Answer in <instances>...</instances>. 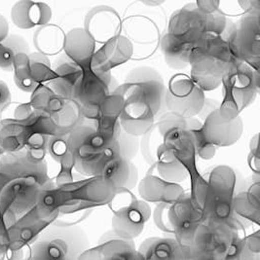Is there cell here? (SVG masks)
<instances>
[{
  "label": "cell",
  "instance_id": "6da1fadb",
  "mask_svg": "<svg viewBox=\"0 0 260 260\" xmlns=\"http://www.w3.org/2000/svg\"><path fill=\"white\" fill-rule=\"evenodd\" d=\"M45 161L24 150L0 155V215L17 221L36 206L40 190L53 184Z\"/></svg>",
  "mask_w": 260,
  "mask_h": 260
},
{
  "label": "cell",
  "instance_id": "7a4b0ae2",
  "mask_svg": "<svg viewBox=\"0 0 260 260\" xmlns=\"http://www.w3.org/2000/svg\"><path fill=\"white\" fill-rule=\"evenodd\" d=\"M124 100L120 127L128 135L143 137L162 112L166 86L162 75L151 67H138L115 88Z\"/></svg>",
  "mask_w": 260,
  "mask_h": 260
},
{
  "label": "cell",
  "instance_id": "3957f363",
  "mask_svg": "<svg viewBox=\"0 0 260 260\" xmlns=\"http://www.w3.org/2000/svg\"><path fill=\"white\" fill-rule=\"evenodd\" d=\"M201 126V121L196 117L182 118L170 113H163L154 125L160 142L186 170L191 183L190 196L200 207L208 183L197 169L192 131Z\"/></svg>",
  "mask_w": 260,
  "mask_h": 260
},
{
  "label": "cell",
  "instance_id": "277c9868",
  "mask_svg": "<svg viewBox=\"0 0 260 260\" xmlns=\"http://www.w3.org/2000/svg\"><path fill=\"white\" fill-rule=\"evenodd\" d=\"M117 190L104 176L74 180L56 186L59 215L53 224L77 225L96 207L109 205Z\"/></svg>",
  "mask_w": 260,
  "mask_h": 260
},
{
  "label": "cell",
  "instance_id": "5b68a950",
  "mask_svg": "<svg viewBox=\"0 0 260 260\" xmlns=\"http://www.w3.org/2000/svg\"><path fill=\"white\" fill-rule=\"evenodd\" d=\"M74 170L87 178L102 176L110 162L119 157L116 139L108 138L93 123H83L69 135Z\"/></svg>",
  "mask_w": 260,
  "mask_h": 260
},
{
  "label": "cell",
  "instance_id": "8992f818",
  "mask_svg": "<svg viewBox=\"0 0 260 260\" xmlns=\"http://www.w3.org/2000/svg\"><path fill=\"white\" fill-rule=\"evenodd\" d=\"M235 59L223 36H203L190 55V78L202 91H213L221 85Z\"/></svg>",
  "mask_w": 260,
  "mask_h": 260
},
{
  "label": "cell",
  "instance_id": "52a82bcc",
  "mask_svg": "<svg viewBox=\"0 0 260 260\" xmlns=\"http://www.w3.org/2000/svg\"><path fill=\"white\" fill-rule=\"evenodd\" d=\"M89 246L78 225L50 224L35 239L26 260H78Z\"/></svg>",
  "mask_w": 260,
  "mask_h": 260
},
{
  "label": "cell",
  "instance_id": "ba28073f",
  "mask_svg": "<svg viewBox=\"0 0 260 260\" xmlns=\"http://www.w3.org/2000/svg\"><path fill=\"white\" fill-rule=\"evenodd\" d=\"M207 189L202 202L205 222L228 223L241 227L234 214L237 176L229 166H217L207 179Z\"/></svg>",
  "mask_w": 260,
  "mask_h": 260
},
{
  "label": "cell",
  "instance_id": "9c48e42d",
  "mask_svg": "<svg viewBox=\"0 0 260 260\" xmlns=\"http://www.w3.org/2000/svg\"><path fill=\"white\" fill-rule=\"evenodd\" d=\"M239 227L204 222L190 246L192 260H237L241 240Z\"/></svg>",
  "mask_w": 260,
  "mask_h": 260
},
{
  "label": "cell",
  "instance_id": "30bf717a",
  "mask_svg": "<svg viewBox=\"0 0 260 260\" xmlns=\"http://www.w3.org/2000/svg\"><path fill=\"white\" fill-rule=\"evenodd\" d=\"M109 205L112 209L111 231L121 239L134 241L151 217L149 204L137 198L131 191H118Z\"/></svg>",
  "mask_w": 260,
  "mask_h": 260
},
{
  "label": "cell",
  "instance_id": "8fae6325",
  "mask_svg": "<svg viewBox=\"0 0 260 260\" xmlns=\"http://www.w3.org/2000/svg\"><path fill=\"white\" fill-rule=\"evenodd\" d=\"M222 36L237 60L259 72V15L247 14L236 24H227Z\"/></svg>",
  "mask_w": 260,
  "mask_h": 260
},
{
  "label": "cell",
  "instance_id": "7c38bea8",
  "mask_svg": "<svg viewBox=\"0 0 260 260\" xmlns=\"http://www.w3.org/2000/svg\"><path fill=\"white\" fill-rule=\"evenodd\" d=\"M111 71L92 67L82 70V74L75 86L73 100L80 107L84 120L94 123L102 103L111 93Z\"/></svg>",
  "mask_w": 260,
  "mask_h": 260
},
{
  "label": "cell",
  "instance_id": "4fadbf2b",
  "mask_svg": "<svg viewBox=\"0 0 260 260\" xmlns=\"http://www.w3.org/2000/svg\"><path fill=\"white\" fill-rule=\"evenodd\" d=\"M205 101V92L190 77L176 74L166 87L162 111L182 118H193L201 112Z\"/></svg>",
  "mask_w": 260,
  "mask_h": 260
},
{
  "label": "cell",
  "instance_id": "5bb4252c",
  "mask_svg": "<svg viewBox=\"0 0 260 260\" xmlns=\"http://www.w3.org/2000/svg\"><path fill=\"white\" fill-rule=\"evenodd\" d=\"M227 20L221 12L205 13L195 3L185 5L171 17L168 32L174 35H188L200 38L206 35L222 36Z\"/></svg>",
  "mask_w": 260,
  "mask_h": 260
},
{
  "label": "cell",
  "instance_id": "9a60e30c",
  "mask_svg": "<svg viewBox=\"0 0 260 260\" xmlns=\"http://www.w3.org/2000/svg\"><path fill=\"white\" fill-rule=\"evenodd\" d=\"M205 222L202 208L185 193L170 204L167 213V234L184 247L191 246L197 229Z\"/></svg>",
  "mask_w": 260,
  "mask_h": 260
},
{
  "label": "cell",
  "instance_id": "2e32d148",
  "mask_svg": "<svg viewBox=\"0 0 260 260\" xmlns=\"http://www.w3.org/2000/svg\"><path fill=\"white\" fill-rule=\"evenodd\" d=\"M13 72L16 86L30 94L55 78L50 59L38 52L19 54L14 61Z\"/></svg>",
  "mask_w": 260,
  "mask_h": 260
},
{
  "label": "cell",
  "instance_id": "e0dca14e",
  "mask_svg": "<svg viewBox=\"0 0 260 260\" xmlns=\"http://www.w3.org/2000/svg\"><path fill=\"white\" fill-rule=\"evenodd\" d=\"M221 84L228 86L242 111L254 102L259 92V72L235 59L226 71Z\"/></svg>",
  "mask_w": 260,
  "mask_h": 260
},
{
  "label": "cell",
  "instance_id": "ac0fdd59",
  "mask_svg": "<svg viewBox=\"0 0 260 260\" xmlns=\"http://www.w3.org/2000/svg\"><path fill=\"white\" fill-rule=\"evenodd\" d=\"M243 131L244 123L241 117L232 122H225L215 109L204 120L199 133L205 142L216 148L235 144L242 137Z\"/></svg>",
  "mask_w": 260,
  "mask_h": 260
},
{
  "label": "cell",
  "instance_id": "d6986e66",
  "mask_svg": "<svg viewBox=\"0 0 260 260\" xmlns=\"http://www.w3.org/2000/svg\"><path fill=\"white\" fill-rule=\"evenodd\" d=\"M78 260H143L134 241L121 239L112 231L104 234L98 246L88 248Z\"/></svg>",
  "mask_w": 260,
  "mask_h": 260
},
{
  "label": "cell",
  "instance_id": "ffe728a7",
  "mask_svg": "<svg viewBox=\"0 0 260 260\" xmlns=\"http://www.w3.org/2000/svg\"><path fill=\"white\" fill-rule=\"evenodd\" d=\"M134 47L130 40L122 36H115L107 40L100 49L95 50L91 67L98 70L111 71L132 58Z\"/></svg>",
  "mask_w": 260,
  "mask_h": 260
},
{
  "label": "cell",
  "instance_id": "44dd1931",
  "mask_svg": "<svg viewBox=\"0 0 260 260\" xmlns=\"http://www.w3.org/2000/svg\"><path fill=\"white\" fill-rule=\"evenodd\" d=\"M143 260H192L188 247L172 237H151L138 248Z\"/></svg>",
  "mask_w": 260,
  "mask_h": 260
},
{
  "label": "cell",
  "instance_id": "7402d4cb",
  "mask_svg": "<svg viewBox=\"0 0 260 260\" xmlns=\"http://www.w3.org/2000/svg\"><path fill=\"white\" fill-rule=\"evenodd\" d=\"M139 194L146 203L173 204L180 199L185 192L180 184L166 181L149 173L141 180Z\"/></svg>",
  "mask_w": 260,
  "mask_h": 260
},
{
  "label": "cell",
  "instance_id": "603a6c76",
  "mask_svg": "<svg viewBox=\"0 0 260 260\" xmlns=\"http://www.w3.org/2000/svg\"><path fill=\"white\" fill-rule=\"evenodd\" d=\"M52 9L44 2L20 0L13 5L11 20L21 29H32L50 23Z\"/></svg>",
  "mask_w": 260,
  "mask_h": 260
},
{
  "label": "cell",
  "instance_id": "cb8c5ba5",
  "mask_svg": "<svg viewBox=\"0 0 260 260\" xmlns=\"http://www.w3.org/2000/svg\"><path fill=\"white\" fill-rule=\"evenodd\" d=\"M200 38L167 32L161 42V49L167 64L174 70H182L189 66L190 55Z\"/></svg>",
  "mask_w": 260,
  "mask_h": 260
},
{
  "label": "cell",
  "instance_id": "d4e9b609",
  "mask_svg": "<svg viewBox=\"0 0 260 260\" xmlns=\"http://www.w3.org/2000/svg\"><path fill=\"white\" fill-rule=\"evenodd\" d=\"M95 50V40L85 28H73L64 36V55L81 70L91 67Z\"/></svg>",
  "mask_w": 260,
  "mask_h": 260
},
{
  "label": "cell",
  "instance_id": "484cf974",
  "mask_svg": "<svg viewBox=\"0 0 260 260\" xmlns=\"http://www.w3.org/2000/svg\"><path fill=\"white\" fill-rule=\"evenodd\" d=\"M52 69L55 73V78L47 83L48 86L59 96L67 100H73L75 86L82 74L80 67L66 55H61L57 59Z\"/></svg>",
  "mask_w": 260,
  "mask_h": 260
},
{
  "label": "cell",
  "instance_id": "4316f807",
  "mask_svg": "<svg viewBox=\"0 0 260 260\" xmlns=\"http://www.w3.org/2000/svg\"><path fill=\"white\" fill-rule=\"evenodd\" d=\"M124 107L122 95L114 89L102 103L95 122V129L104 136L116 139L120 127V116Z\"/></svg>",
  "mask_w": 260,
  "mask_h": 260
},
{
  "label": "cell",
  "instance_id": "83f0119b",
  "mask_svg": "<svg viewBox=\"0 0 260 260\" xmlns=\"http://www.w3.org/2000/svg\"><path fill=\"white\" fill-rule=\"evenodd\" d=\"M234 214L240 225L244 222L259 224L260 184L259 179L250 181L246 189L236 193L234 197Z\"/></svg>",
  "mask_w": 260,
  "mask_h": 260
},
{
  "label": "cell",
  "instance_id": "f1b7e54d",
  "mask_svg": "<svg viewBox=\"0 0 260 260\" xmlns=\"http://www.w3.org/2000/svg\"><path fill=\"white\" fill-rule=\"evenodd\" d=\"M156 131V130H155ZM157 134V133H156ZM151 169H156L158 177L166 181L178 183L188 178L184 167L178 162V159L171 153L160 142L157 136V144L154 151L153 165Z\"/></svg>",
  "mask_w": 260,
  "mask_h": 260
},
{
  "label": "cell",
  "instance_id": "f546056e",
  "mask_svg": "<svg viewBox=\"0 0 260 260\" xmlns=\"http://www.w3.org/2000/svg\"><path fill=\"white\" fill-rule=\"evenodd\" d=\"M27 136L26 125L14 118L0 120V155L24 150Z\"/></svg>",
  "mask_w": 260,
  "mask_h": 260
},
{
  "label": "cell",
  "instance_id": "4dcf8cb0",
  "mask_svg": "<svg viewBox=\"0 0 260 260\" xmlns=\"http://www.w3.org/2000/svg\"><path fill=\"white\" fill-rule=\"evenodd\" d=\"M102 176L109 179L118 191H131L139 180V173L132 161L120 156L106 167Z\"/></svg>",
  "mask_w": 260,
  "mask_h": 260
},
{
  "label": "cell",
  "instance_id": "1f68e13d",
  "mask_svg": "<svg viewBox=\"0 0 260 260\" xmlns=\"http://www.w3.org/2000/svg\"><path fill=\"white\" fill-rule=\"evenodd\" d=\"M100 8L88 15L85 29L95 40L100 38L106 42L115 36L113 34L118 27V18L114 11L108 9V7Z\"/></svg>",
  "mask_w": 260,
  "mask_h": 260
},
{
  "label": "cell",
  "instance_id": "d6a6232c",
  "mask_svg": "<svg viewBox=\"0 0 260 260\" xmlns=\"http://www.w3.org/2000/svg\"><path fill=\"white\" fill-rule=\"evenodd\" d=\"M64 35L59 26L48 24L38 27L34 35V44L38 53L48 57L63 50Z\"/></svg>",
  "mask_w": 260,
  "mask_h": 260
},
{
  "label": "cell",
  "instance_id": "836d02e7",
  "mask_svg": "<svg viewBox=\"0 0 260 260\" xmlns=\"http://www.w3.org/2000/svg\"><path fill=\"white\" fill-rule=\"evenodd\" d=\"M67 101V99L57 95L47 84H43L31 93L29 104L38 112L53 116L64 107Z\"/></svg>",
  "mask_w": 260,
  "mask_h": 260
},
{
  "label": "cell",
  "instance_id": "e575fe53",
  "mask_svg": "<svg viewBox=\"0 0 260 260\" xmlns=\"http://www.w3.org/2000/svg\"><path fill=\"white\" fill-rule=\"evenodd\" d=\"M49 117L55 126L57 136H69L85 121L80 107L74 100H68L59 113Z\"/></svg>",
  "mask_w": 260,
  "mask_h": 260
},
{
  "label": "cell",
  "instance_id": "d590c367",
  "mask_svg": "<svg viewBox=\"0 0 260 260\" xmlns=\"http://www.w3.org/2000/svg\"><path fill=\"white\" fill-rule=\"evenodd\" d=\"M29 45L20 35H9L0 42V70L13 71L14 61L21 53H29Z\"/></svg>",
  "mask_w": 260,
  "mask_h": 260
},
{
  "label": "cell",
  "instance_id": "8d00e7d4",
  "mask_svg": "<svg viewBox=\"0 0 260 260\" xmlns=\"http://www.w3.org/2000/svg\"><path fill=\"white\" fill-rule=\"evenodd\" d=\"M116 142L118 145L119 156L132 161L138 153L140 147L139 138L128 135L122 129H120L116 136Z\"/></svg>",
  "mask_w": 260,
  "mask_h": 260
},
{
  "label": "cell",
  "instance_id": "74e56055",
  "mask_svg": "<svg viewBox=\"0 0 260 260\" xmlns=\"http://www.w3.org/2000/svg\"><path fill=\"white\" fill-rule=\"evenodd\" d=\"M222 85H223L224 95L221 104H219V107L217 108V112L219 117L225 122H232L240 117L241 111L228 86H226L225 84Z\"/></svg>",
  "mask_w": 260,
  "mask_h": 260
},
{
  "label": "cell",
  "instance_id": "f35d334b",
  "mask_svg": "<svg viewBox=\"0 0 260 260\" xmlns=\"http://www.w3.org/2000/svg\"><path fill=\"white\" fill-rule=\"evenodd\" d=\"M239 260H260L259 230L249 236L243 237Z\"/></svg>",
  "mask_w": 260,
  "mask_h": 260
},
{
  "label": "cell",
  "instance_id": "ab89813d",
  "mask_svg": "<svg viewBox=\"0 0 260 260\" xmlns=\"http://www.w3.org/2000/svg\"><path fill=\"white\" fill-rule=\"evenodd\" d=\"M59 163L60 169H59L57 178L55 179V185L57 187L62 186L64 184H68V183H71L72 181H74V178H73L74 159H73L71 150L69 153L64 155L61 158V160L59 161Z\"/></svg>",
  "mask_w": 260,
  "mask_h": 260
},
{
  "label": "cell",
  "instance_id": "60d3db41",
  "mask_svg": "<svg viewBox=\"0 0 260 260\" xmlns=\"http://www.w3.org/2000/svg\"><path fill=\"white\" fill-rule=\"evenodd\" d=\"M47 152L56 162L59 163L61 158L70 152L69 136L51 137L48 142Z\"/></svg>",
  "mask_w": 260,
  "mask_h": 260
},
{
  "label": "cell",
  "instance_id": "b9f144b4",
  "mask_svg": "<svg viewBox=\"0 0 260 260\" xmlns=\"http://www.w3.org/2000/svg\"><path fill=\"white\" fill-rule=\"evenodd\" d=\"M37 113L38 111L29 103L22 104L16 107L14 111V119L24 125H28L36 118Z\"/></svg>",
  "mask_w": 260,
  "mask_h": 260
},
{
  "label": "cell",
  "instance_id": "7bdbcfd3",
  "mask_svg": "<svg viewBox=\"0 0 260 260\" xmlns=\"http://www.w3.org/2000/svg\"><path fill=\"white\" fill-rule=\"evenodd\" d=\"M250 151L248 154V162L250 170L259 177L260 160L258 149V135H255L250 142Z\"/></svg>",
  "mask_w": 260,
  "mask_h": 260
},
{
  "label": "cell",
  "instance_id": "ee69618b",
  "mask_svg": "<svg viewBox=\"0 0 260 260\" xmlns=\"http://www.w3.org/2000/svg\"><path fill=\"white\" fill-rule=\"evenodd\" d=\"M12 102V94L10 88L4 81L0 80V113L10 106Z\"/></svg>",
  "mask_w": 260,
  "mask_h": 260
},
{
  "label": "cell",
  "instance_id": "f6af8a7d",
  "mask_svg": "<svg viewBox=\"0 0 260 260\" xmlns=\"http://www.w3.org/2000/svg\"><path fill=\"white\" fill-rule=\"evenodd\" d=\"M219 107V103L215 100L213 99H207L206 98V101H205V104H204V107L202 108L201 112L199 113V120H205L206 117L211 114L213 111H214L215 109H217Z\"/></svg>",
  "mask_w": 260,
  "mask_h": 260
},
{
  "label": "cell",
  "instance_id": "bcb514c9",
  "mask_svg": "<svg viewBox=\"0 0 260 260\" xmlns=\"http://www.w3.org/2000/svg\"><path fill=\"white\" fill-rule=\"evenodd\" d=\"M196 6L205 13H214L218 11L220 2L219 1H197Z\"/></svg>",
  "mask_w": 260,
  "mask_h": 260
},
{
  "label": "cell",
  "instance_id": "7dc6e473",
  "mask_svg": "<svg viewBox=\"0 0 260 260\" xmlns=\"http://www.w3.org/2000/svg\"><path fill=\"white\" fill-rule=\"evenodd\" d=\"M242 9L250 15H259L260 2L259 1H239Z\"/></svg>",
  "mask_w": 260,
  "mask_h": 260
},
{
  "label": "cell",
  "instance_id": "c3c4849f",
  "mask_svg": "<svg viewBox=\"0 0 260 260\" xmlns=\"http://www.w3.org/2000/svg\"><path fill=\"white\" fill-rule=\"evenodd\" d=\"M9 29L10 26L7 19L2 14H0V42L9 36Z\"/></svg>",
  "mask_w": 260,
  "mask_h": 260
}]
</instances>
